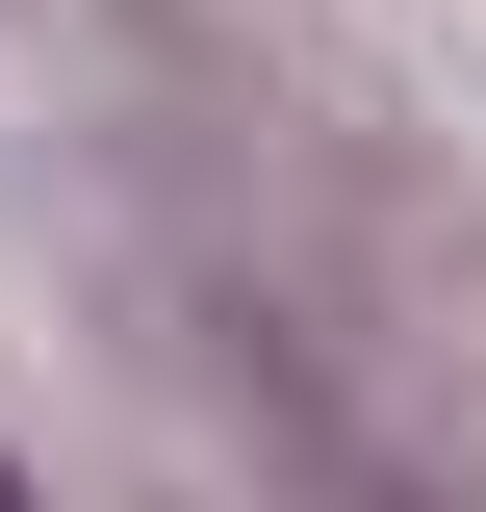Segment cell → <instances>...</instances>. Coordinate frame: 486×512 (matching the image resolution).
Masks as SVG:
<instances>
[{"label":"cell","instance_id":"cell-1","mask_svg":"<svg viewBox=\"0 0 486 512\" xmlns=\"http://www.w3.org/2000/svg\"><path fill=\"white\" fill-rule=\"evenodd\" d=\"M0 512H52V487H26V461H0Z\"/></svg>","mask_w":486,"mask_h":512}]
</instances>
